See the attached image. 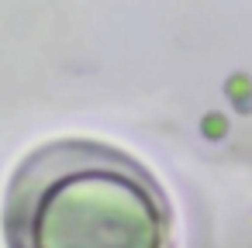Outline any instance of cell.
<instances>
[{
	"label": "cell",
	"mask_w": 252,
	"mask_h": 248,
	"mask_svg": "<svg viewBox=\"0 0 252 248\" xmlns=\"http://www.w3.org/2000/svg\"><path fill=\"white\" fill-rule=\"evenodd\" d=\"M4 227L11 248H169L156 183L94 141L35 152L7 190Z\"/></svg>",
	"instance_id": "cell-1"
}]
</instances>
